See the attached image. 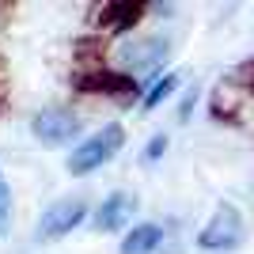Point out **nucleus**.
Wrapping results in <instances>:
<instances>
[{
	"label": "nucleus",
	"mask_w": 254,
	"mask_h": 254,
	"mask_svg": "<svg viewBox=\"0 0 254 254\" xmlns=\"http://www.w3.org/2000/svg\"><path fill=\"white\" fill-rule=\"evenodd\" d=\"M171 57V42L167 38H122L114 50L106 53V61H110V72H122L129 80H156L152 72L163 68V61Z\"/></svg>",
	"instance_id": "nucleus-1"
},
{
	"label": "nucleus",
	"mask_w": 254,
	"mask_h": 254,
	"mask_svg": "<svg viewBox=\"0 0 254 254\" xmlns=\"http://www.w3.org/2000/svg\"><path fill=\"white\" fill-rule=\"evenodd\" d=\"M122 144H126V129H122V122H106L99 133H91L87 140H80V144L72 148V156H68V175L84 179V175L99 171L103 163H110V159L122 152Z\"/></svg>",
	"instance_id": "nucleus-2"
},
{
	"label": "nucleus",
	"mask_w": 254,
	"mask_h": 254,
	"mask_svg": "<svg viewBox=\"0 0 254 254\" xmlns=\"http://www.w3.org/2000/svg\"><path fill=\"white\" fill-rule=\"evenodd\" d=\"M239 243H243V216L232 201H220L212 209L209 224L197 232V247L209 254H232L239 251Z\"/></svg>",
	"instance_id": "nucleus-3"
},
{
	"label": "nucleus",
	"mask_w": 254,
	"mask_h": 254,
	"mask_svg": "<svg viewBox=\"0 0 254 254\" xmlns=\"http://www.w3.org/2000/svg\"><path fill=\"white\" fill-rule=\"evenodd\" d=\"M31 129L46 148H57V144H68L72 137H80L84 122H80V114H76L72 106H42L31 118Z\"/></svg>",
	"instance_id": "nucleus-4"
},
{
	"label": "nucleus",
	"mask_w": 254,
	"mask_h": 254,
	"mask_svg": "<svg viewBox=\"0 0 254 254\" xmlns=\"http://www.w3.org/2000/svg\"><path fill=\"white\" fill-rule=\"evenodd\" d=\"M87 216V201L84 197H61V201H53L50 209L42 212V220H38V239L42 243H50V239H61V235H68L72 228H80Z\"/></svg>",
	"instance_id": "nucleus-5"
},
{
	"label": "nucleus",
	"mask_w": 254,
	"mask_h": 254,
	"mask_svg": "<svg viewBox=\"0 0 254 254\" xmlns=\"http://www.w3.org/2000/svg\"><path fill=\"white\" fill-rule=\"evenodd\" d=\"M80 91H91V95H106L114 99V103H133L140 95V84L137 80H129L122 72H110V68H95V72H84L76 80Z\"/></svg>",
	"instance_id": "nucleus-6"
},
{
	"label": "nucleus",
	"mask_w": 254,
	"mask_h": 254,
	"mask_svg": "<svg viewBox=\"0 0 254 254\" xmlns=\"http://www.w3.org/2000/svg\"><path fill=\"white\" fill-rule=\"evenodd\" d=\"M133 212H137V197L133 193H110L103 197V205L95 209V228L99 232H122L129 220H133Z\"/></svg>",
	"instance_id": "nucleus-7"
},
{
	"label": "nucleus",
	"mask_w": 254,
	"mask_h": 254,
	"mask_svg": "<svg viewBox=\"0 0 254 254\" xmlns=\"http://www.w3.org/2000/svg\"><path fill=\"white\" fill-rule=\"evenodd\" d=\"M148 11V4H133V0H114V4H103L95 15V23L110 34H126L140 23V15Z\"/></svg>",
	"instance_id": "nucleus-8"
},
{
	"label": "nucleus",
	"mask_w": 254,
	"mask_h": 254,
	"mask_svg": "<svg viewBox=\"0 0 254 254\" xmlns=\"http://www.w3.org/2000/svg\"><path fill=\"white\" fill-rule=\"evenodd\" d=\"M159 243H163V228L144 220V224H133L122 235V254H152V251H159Z\"/></svg>",
	"instance_id": "nucleus-9"
},
{
	"label": "nucleus",
	"mask_w": 254,
	"mask_h": 254,
	"mask_svg": "<svg viewBox=\"0 0 254 254\" xmlns=\"http://www.w3.org/2000/svg\"><path fill=\"white\" fill-rule=\"evenodd\" d=\"M179 87V72H163V76H156V84H148V91H144V99H140V110H156L163 99L171 95Z\"/></svg>",
	"instance_id": "nucleus-10"
},
{
	"label": "nucleus",
	"mask_w": 254,
	"mask_h": 254,
	"mask_svg": "<svg viewBox=\"0 0 254 254\" xmlns=\"http://www.w3.org/2000/svg\"><path fill=\"white\" fill-rule=\"evenodd\" d=\"M11 216H15V201H11V186L0 182V239L11 235Z\"/></svg>",
	"instance_id": "nucleus-11"
},
{
	"label": "nucleus",
	"mask_w": 254,
	"mask_h": 254,
	"mask_svg": "<svg viewBox=\"0 0 254 254\" xmlns=\"http://www.w3.org/2000/svg\"><path fill=\"white\" fill-rule=\"evenodd\" d=\"M163 152H167V133H156V137H152L148 144H144V152H140V159H144V163H156V159L163 156Z\"/></svg>",
	"instance_id": "nucleus-12"
},
{
	"label": "nucleus",
	"mask_w": 254,
	"mask_h": 254,
	"mask_svg": "<svg viewBox=\"0 0 254 254\" xmlns=\"http://www.w3.org/2000/svg\"><path fill=\"white\" fill-rule=\"evenodd\" d=\"M193 99H197V87H190V91H186V99H182V106H179V118H182V122L190 118V110H193Z\"/></svg>",
	"instance_id": "nucleus-13"
},
{
	"label": "nucleus",
	"mask_w": 254,
	"mask_h": 254,
	"mask_svg": "<svg viewBox=\"0 0 254 254\" xmlns=\"http://www.w3.org/2000/svg\"><path fill=\"white\" fill-rule=\"evenodd\" d=\"M0 182H4V175H0Z\"/></svg>",
	"instance_id": "nucleus-14"
}]
</instances>
